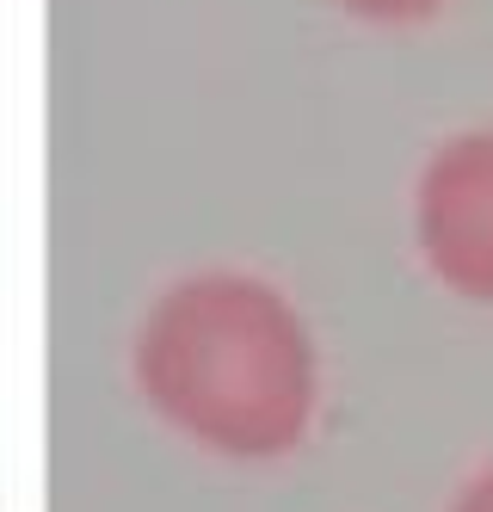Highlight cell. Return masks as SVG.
<instances>
[{
	"instance_id": "6da1fadb",
	"label": "cell",
	"mask_w": 493,
	"mask_h": 512,
	"mask_svg": "<svg viewBox=\"0 0 493 512\" xmlns=\"http://www.w3.org/2000/svg\"><path fill=\"white\" fill-rule=\"evenodd\" d=\"M136 389L173 432L229 463H278L315 426L321 358L296 303L259 272H192L136 334Z\"/></svg>"
},
{
	"instance_id": "7a4b0ae2",
	"label": "cell",
	"mask_w": 493,
	"mask_h": 512,
	"mask_svg": "<svg viewBox=\"0 0 493 512\" xmlns=\"http://www.w3.org/2000/svg\"><path fill=\"white\" fill-rule=\"evenodd\" d=\"M413 241L444 290L493 309V124L450 136L420 167Z\"/></svg>"
},
{
	"instance_id": "3957f363",
	"label": "cell",
	"mask_w": 493,
	"mask_h": 512,
	"mask_svg": "<svg viewBox=\"0 0 493 512\" xmlns=\"http://www.w3.org/2000/svg\"><path fill=\"white\" fill-rule=\"evenodd\" d=\"M346 19H358V25H426V19H438L450 0H333Z\"/></svg>"
},
{
	"instance_id": "277c9868",
	"label": "cell",
	"mask_w": 493,
	"mask_h": 512,
	"mask_svg": "<svg viewBox=\"0 0 493 512\" xmlns=\"http://www.w3.org/2000/svg\"><path fill=\"white\" fill-rule=\"evenodd\" d=\"M450 512H493V463L457 494V506H450Z\"/></svg>"
}]
</instances>
